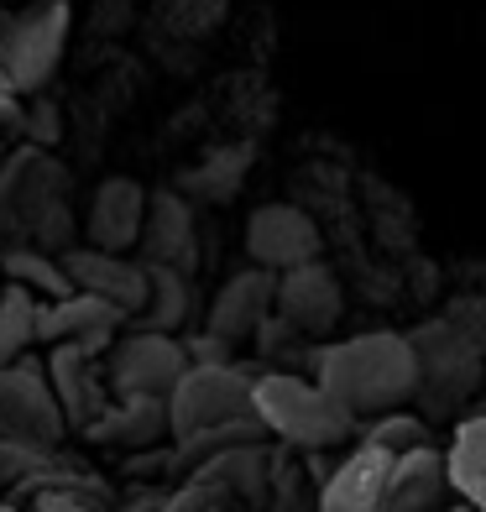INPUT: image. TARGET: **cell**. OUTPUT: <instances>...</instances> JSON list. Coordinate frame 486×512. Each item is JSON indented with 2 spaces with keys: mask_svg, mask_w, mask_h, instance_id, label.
I'll return each instance as SVG.
<instances>
[{
  "mask_svg": "<svg viewBox=\"0 0 486 512\" xmlns=\"http://www.w3.org/2000/svg\"><path fill=\"white\" fill-rule=\"evenodd\" d=\"M314 382L356 418H382L392 408H403L408 398H419V351H413V335L366 330V335L324 345L314 361Z\"/></svg>",
  "mask_w": 486,
  "mask_h": 512,
  "instance_id": "6da1fadb",
  "label": "cell"
},
{
  "mask_svg": "<svg viewBox=\"0 0 486 512\" xmlns=\"http://www.w3.org/2000/svg\"><path fill=\"white\" fill-rule=\"evenodd\" d=\"M257 418L267 424L272 439H283L293 450H335L361 424L319 382H304L293 371H267V377H257Z\"/></svg>",
  "mask_w": 486,
  "mask_h": 512,
  "instance_id": "7a4b0ae2",
  "label": "cell"
},
{
  "mask_svg": "<svg viewBox=\"0 0 486 512\" xmlns=\"http://www.w3.org/2000/svg\"><path fill=\"white\" fill-rule=\"evenodd\" d=\"M168 418H173V445L204 429L257 418V377L241 371L236 361H194L168 392Z\"/></svg>",
  "mask_w": 486,
  "mask_h": 512,
  "instance_id": "3957f363",
  "label": "cell"
},
{
  "mask_svg": "<svg viewBox=\"0 0 486 512\" xmlns=\"http://www.w3.org/2000/svg\"><path fill=\"white\" fill-rule=\"evenodd\" d=\"M68 27H74L68 0H37V6L11 16L6 42H0V68L16 79L21 95H32V89H42L58 74L63 48H68Z\"/></svg>",
  "mask_w": 486,
  "mask_h": 512,
  "instance_id": "277c9868",
  "label": "cell"
},
{
  "mask_svg": "<svg viewBox=\"0 0 486 512\" xmlns=\"http://www.w3.org/2000/svg\"><path fill=\"white\" fill-rule=\"evenodd\" d=\"M189 366H194L189 345H183L178 335L142 330V324L126 330L105 351V377H110L115 398H168Z\"/></svg>",
  "mask_w": 486,
  "mask_h": 512,
  "instance_id": "5b68a950",
  "label": "cell"
},
{
  "mask_svg": "<svg viewBox=\"0 0 486 512\" xmlns=\"http://www.w3.org/2000/svg\"><path fill=\"white\" fill-rule=\"evenodd\" d=\"M68 418L48 382V361L21 356L0 366V439H32V445H63Z\"/></svg>",
  "mask_w": 486,
  "mask_h": 512,
  "instance_id": "8992f818",
  "label": "cell"
},
{
  "mask_svg": "<svg viewBox=\"0 0 486 512\" xmlns=\"http://www.w3.org/2000/svg\"><path fill=\"white\" fill-rule=\"evenodd\" d=\"M413 351H419V392L434 408H455L471 392L476 371H481V351L450 319L419 324V330H413Z\"/></svg>",
  "mask_w": 486,
  "mask_h": 512,
  "instance_id": "52a82bcc",
  "label": "cell"
},
{
  "mask_svg": "<svg viewBox=\"0 0 486 512\" xmlns=\"http://www.w3.org/2000/svg\"><path fill=\"white\" fill-rule=\"evenodd\" d=\"M319 225L298 204H262L246 220V256L251 267L267 272H293L304 262H319Z\"/></svg>",
  "mask_w": 486,
  "mask_h": 512,
  "instance_id": "ba28073f",
  "label": "cell"
},
{
  "mask_svg": "<svg viewBox=\"0 0 486 512\" xmlns=\"http://www.w3.org/2000/svg\"><path fill=\"white\" fill-rule=\"evenodd\" d=\"M131 314L115 309L110 298H95V293H68V298H53V304L37 309V340L42 345H79V351H95L105 356L115 340H121V324Z\"/></svg>",
  "mask_w": 486,
  "mask_h": 512,
  "instance_id": "9c48e42d",
  "label": "cell"
},
{
  "mask_svg": "<svg viewBox=\"0 0 486 512\" xmlns=\"http://www.w3.org/2000/svg\"><path fill=\"white\" fill-rule=\"evenodd\" d=\"M63 168L42 152H21L0 168V236L11 230H37L42 215L58 204Z\"/></svg>",
  "mask_w": 486,
  "mask_h": 512,
  "instance_id": "30bf717a",
  "label": "cell"
},
{
  "mask_svg": "<svg viewBox=\"0 0 486 512\" xmlns=\"http://www.w3.org/2000/svg\"><path fill=\"white\" fill-rule=\"evenodd\" d=\"M392 465H398V455L382 450L377 439L351 445V450H345V460L319 486V512H382Z\"/></svg>",
  "mask_w": 486,
  "mask_h": 512,
  "instance_id": "8fae6325",
  "label": "cell"
},
{
  "mask_svg": "<svg viewBox=\"0 0 486 512\" xmlns=\"http://www.w3.org/2000/svg\"><path fill=\"white\" fill-rule=\"evenodd\" d=\"M58 256H63V267H68L79 293L110 298L131 319L147 309V262H131L126 251H100V246H68Z\"/></svg>",
  "mask_w": 486,
  "mask_h": 512,
  "instance_id": "7c38bea8",
  "label": "cell"
},
{
  "mask_svg": "<svg viewBox=\"0 0 486 512\" xmlns=\"http://www.w3.org/2000/svg\"><path fill=\"white\" fill-rule=\"evenodd\" d=\"M272 314H277V272L246 267V272H236V277H230V283L210 298V319H204V330L236 345V340H246V335L267 330Z\"/></svg>",
  "mask_w": 486,
  "mask_h": 512,
  "instance_id": "4fadbf2b",
  "label": "cell"
},
{
  "mask_svg": "<svg viewBox=\"0 0 486 512\" xmlns=\"http://www.w3.org/2000/svg\"><path fill=\"white\" fill-rule=\"evenodd\" d=\"M48 382L58 392L68 429H89L115 398L110 377L95 366V351H79V345H48Z\"/></svg>",
  "mask_w": 486,
  "mask_h": 512,
  "instance_id": "5bb4252c",
  "label": "cell"
},
{
  "mask_svg": "<svg viewBox=\"0 0 486 512\" xmlns=\"http://www.w3.org/2000/svg\"><path fill=\"white\" fill-rule=\"evenodd\" d=\"M277 319L293 335H324L340 319V283L324 262H304L293 272H277Z\"/></svg>",
  "mask_w": 486,
  "mask_h": 512,
  "instance_id": "9a60e30c",
  "label": "cell"
},
{
  "mask_svg": "<svg viewBox=\"0 0 486 512\" xmlns=\"http://www.w3.org/2000/svg\"><path fill=\"white\" fill-rule=\"evenodd\" d=\"M147 204L152 194L142 189L136 178H105L95 199H89V246L100 251H131L142 246V230H147Z\"/></svg>",
  "mask_w": 486,
  "mask_h": 512,
  "instance_id": "2e32d148",
  "label": "cell"
},
{
  "mask_svg": "<svg viewBox=\"0 0 486 512\" xmlns=\"http://www.w3.org/2000/svg\"><path fill=\"white\" fill-rule=\"evenodd\" d=\"M450 492H455L450 486V460L434 445H424L413 455H398L392 481H387V497H382V512H445Z\"/></svg>",
  "mask_w": 486,
  "mask_h": 512,
  "instance_id": "e0dca14e",
  "label": "cell"
},
{
  "mask_svg": "<svg viewBox=\"0 0 486 512\" xmlns=\"http://www.w3.org/2000/svg\"><path fill=\"white\" fill-rule=\"evenodd\" d=\"M84 434L110 450H152L162 439H173L168 398H110V408Z\"/></svg>",
  "mask_w": 486,
  "mask_h": 512,
  "instance_id": "ac0fdd59",
  "label": "cell"
},
{
  "mask_svg": "<svg viewBox=\"0 0 486 512\" xmlns=\"http://www.w3.org/2000/svg\"><path fill=\"white\" fill-rule=\"evenodd\" d=\"M194 251H199V230H194V209L178 194L157 189L147 204V230H142V256L162 267H183L194 272Z\"/></svg>",
  "mask_w": 486,
  "mask_h": 512,
  "instance_id": "d6986e66",
  "label": "cell"
},
{
  "mask_svg": "<svg viewBox=\"0 0 486 512\" xmlns=\"http://www.w3.org/2000/svg\"><path fill=\"white\" fill-rule=\"evenodd\" d=\"M189 314H194V288H189V272H183V267L147 262V309L136 314V324H142V330L178 335Z\"/></svg>",
  "mask_w": 486,
  "mask_h": 512,
  "instance_id": "ffe728a7",
  "label": "cell"
},
{
  "mask_svg": "<svg viewBox=\"0 0 486 512\" xmlns=\"http://www.w3.org/2000/svg\"><path fill=\"white\" fill-rule=\"evenodd\" d=\"M0 272H6L11 288H27L32 298H42V304L74 293V277H68L63 256L42 251V246H11L6 256H0Z\"/></svg>",
  "mask_w": 486,
  "mask_h": 512,
  "instance_id": "44dd1931",
  "label": "cell"
},
{
  "mask_svg": "<svg viewBox=\"0 0 486 512\" xmlns=\"http://www.w3.org/2000/svg\"><path fill=\"white\" fill-rule=\"evenodd\" d=\"M445 460H450V486H455V497H466L471 507L486 512V413L466 418V424L455 429Z\"/></svg>",
  "mask_w": 486,
  "mask_h": 512,
  "instance_id": "7402d4cb",
  "label": "cell"
},
{
  "mask_svg": "<svg viewBox=\"0 0 486 512\" xmlns=\"http://www.w3.org/2000/svg\"><path fill=\"white\" fill-rule=\"evenodd\" d=\"M37 309H42V298H32L27 288H11L0 293V366H11L32 351V340H37Z\"/></svg>",
  "mask_w": 486,
  "mask_h": 512,
  "instance_id": "603a6c76",
  "label": "cell"
},
{
  "mask_svg": "<svg viewBox=\"0 0 486 512\" xmlns=\"http://www.w3.org/2000/svg\"><path fill=\"white\" fill-rule=\"evenodd\" d=\"M11 502H21L27 512H105V486H37Z\"/></svg>",
  "mask_w": 486,
  "mask_h": 512,
  "instance_id": "cb8c5ba5",
  "label": "cell"
},
{
  "mask_svg": "<svg viewBox=\"0 0 486 512\" xmlns=\"http://www.w3.org/2000/svg\"><path fill=\"white\" fill-rule=\"evenodd\" d=\"M366 439H377L382 450H392V455H413V450H424L429 445V429L419 424V418H408V413H382V418H372L366 424Z\"/></svg>",
  "mask_w": 486,
  "mask_h": 512,
  "instance_id": "d4e9b609",
  "label": "cell"
},
{
  "mask_svg": "<svg viewBox=\"0 0 486 512\" xmlns=\"http://www.w3.org/2000/svg\"><path fill=\"white\" fill-rule=\"evenodd\" d=\"M225 502H230V492H225L220 481H210V476H189L168 502H162V512H220Z\"/></svg>",
  "mask_w": 486,
  "mask_h": 512,
  "instance_id": "484cf974",
  "label": "cell"
},
{
  "mask_svg": "<svg viewBox=\"0 0 486 512\" xmlns=\"http://www.w3.org/2000/svg\"><path fill=\"white\" fill-rule=\"evenodd\" d=\"M0 126H21V89L6 68H0Z\"/></svg>",
  "mask_w": 486,
  "mask_h": 512,
  "instance_id": "4316f807",
  "label": "cell"
},
{
  "mask_svg": "<svg viewBox=\"0 0 486 512\" xmlns=\"http://www.w3.org/2000/svg\"><path fill=\"white\" fill-rule=\"evenodd\" d=\"M11 16H16V11H0V42H6V27H11Z\"/></svg>",
  "mask_w": 486,
  "mask_h": 512,
  "instance_id": "83f0119b",
  "label": "cell"
},
{
  "mask_svg": "<svg viewBox=\"0 0 486 512\" xmlns=\"http://www.w3.org/2000/svg\"><path fill=\"white\" fill-rule=\"evenodd\" d=\"M445 512H481V507H471L466 497H460V507H445Z\"/></svg>",
  "mask_w": 486,
  "mask_h": 512,
  "instance_id": "f1b7e54d",
  "label": "cell"
},
{
  "mask_svg": "<svg viewBox=\"0 0 486 512\" xmlns=\"http://www.w3.org/2000/svg\"><path fill=\"white\" fill-rule=\"evenodd\" d=\"M0 512H27V507H21V502H6V507H0Z\"/></svg>",
  "mask_w": 486,
  "mask_h": 512,
  "instance_id": "f546056e",
  "label": "cell"
},
{
  "mask_svg": "<svg viewBox=\"0 0 486 512\" xmlns=\"http://www.w3.org/2000/svg\"><path fill=\"white\" fill-rule=\"evenodd\" d=\"M0 293H6V272H0Z\"/></svg>",
  "mask_w": 486,
  "mask_h": 512,
  "instance_id": "4dcf8cb0",
  "label": "cell"
}]
</instances>
